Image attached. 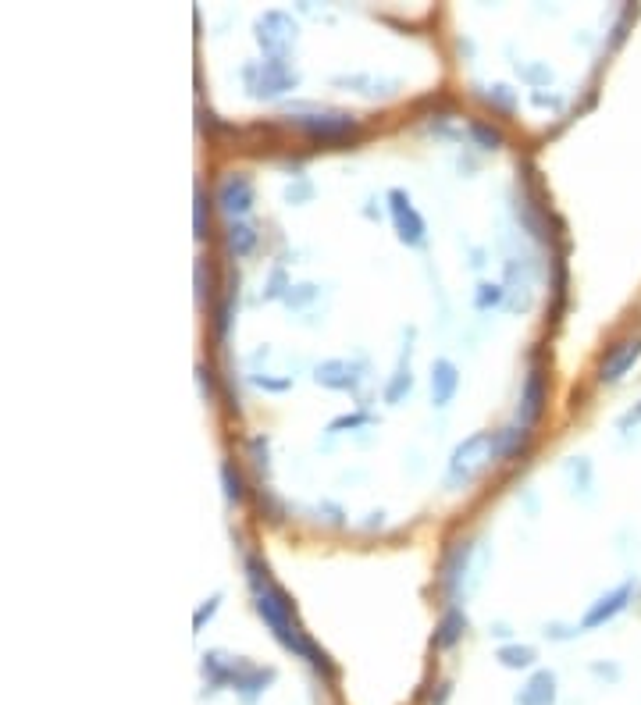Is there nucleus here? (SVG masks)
I'll return each instance as SVG.
<instances>
[{
  "label": "nucleus",
  "instance_id": "obj_1",
  "mask_svg": "<svg viewBox=\"0 0 641 705\" xmlns=\"http://www.w3.org/2000/svg\"><path fill=\"white\" fill-rule=\"evenodd\" d=\"M243 567H246V581H250V588H253V606H257L260 620L271 627V634L278 638V645H282V649H289L293 656L307 659V663L314 666L317 673H325L328 681H335V677H339V670H335V663L328 659V652L317 649L314 638L300 631V624H296L293 595L285 592L282 584L271 577L268 563L260 560V556H246Z\"/></svg>",
  "mask_w": 641,
  "mask_h": 705
},
{
  "label": "nucleus",
  "instance_id": "obj_2",
  "mask_svg": "<svg viewBox=\"0 0 641 705\" xmlns=\"http://www.w3.org/2000/svg\"><path fill=\"white\" fill-rule=\"evenodd\" d=\"M492 463V431H474L453 449L446 467V485L449 488H467L485 474V467Z\"/></svg>",
  "mask_w": 641,
  "mask_h": 705
},
{
  "label": "nucleus",
  "instance_id": "obj_3",
  "mask_svg": "<svg viewBox=\"0 0 641 705\" xmlns=\"http://www.w3.org/2000/svg\"><path fill=\"white\" fill-rule=\"evenodd\" d=\"M310 143H349V139H357L360 132V118L349 111H310V114H296L289 118Z\"/></svg>",
  "mask_w": 641,
  "mask_h": 705
},
{
  "label": "nucleus",
  "instance_id": "obj_4",
  "mask_svg": "<svg viewBox=\"0 0 641 705\" xmlns=\"http://www.w3.org/2000/svg\"><path fill=\"white\" fill-rule=\"evenodd\" d=\"M243 79H246L250 97L275 100V97H282V93L296 90L300 75H296V68L289 65V61H257V65L243 68Z\"/></svg>",
  "mask_w": 641,
  "mask_h": 705
},
{
  "label": "nucleus",
  "instance_id": "obj_5",
  "mask_svg": "<svg viewBox=\"0 0 641 705\" xmlns=\"http://www.w3.org/2000/svg\"><path fill=\"white\" fill-rule=\"evenodd\" d=\"M257 43H260V50L268 54V61H285L289 57V50L296 47V22H293V15H285V11H264V15L257 18Z\"/></svg>",
  "mask_w": 641,
  "mask_h": 705
},
{
  "label": "nucleus",
  "instance_id": "obj_6",
  "mask_svg": "<svg viewBox=\"0 0 641 705\" xmlns=\"http://www.w3.org/2000/svg\"><path fill=\"white\" fill-rule=\"evenodd\" d=\"M214 200H218V211L225 214L228 221H243L246 214L253 211V182L246 171H225L214 189Z\"/></svg>",
  "mask_w": 641,
  "mask_h": 705
},
{
  "label": "nucleus",
  "instance_id": "obj_7",
  "mask_svg": "<svg viewBox=\"0 0 641 705\" xmlns=\"http://www.w3.org/2000/svg\"><path fill=\"white\" fill-rule=\"evenodd\" d=\"M385 200H389V214H392V225H396L399 243L424 246V239H428V225H424L421 211L414 207L410 193H406V189H389Z\"/></svg>",
  "mask_w": 641,
  "mask_h": 705
},
{
  "label": "nucleus",
  "instance_id": "obj_8",
  "mask_svg": "<svg viewBox=\"0 0 641 705\" xmlns=\"http://www.w3.org/2000/svg\"><path fill=\"white\" fill-rule=\"evenodd\" d=\"M471 556H474V538H460L453 542L446 552H442V567H439V588L449 599V606H456L463 592V577L471 570Z\"/></svg>",
  "mask_w": 641,
  "mask_h": 705
},
{
  "label": "nucleus",
  "instance_id": "obj_9",
  "mask_svg": "<svg viewBox=\"0 0 641 705\" xmlns=\"http://www.w3.org/2000/svg\"><path fill=\"white\" fill-rule=\"evenodd\" d=\"M545 403H549V374L545 367L531 364L528 378H524V389H520V403H517V424L524 428H535L545 414Z\"/></svg>",
  "mask_w": 641,
  "mask_h": 705
},
{
  "label": "nucleus",
  "instance_id": "obj_10",
  "mask_svg": "<svg viewBox=\"0 0 641 705\" xmlns=\"http://www.w3.org/2000/svg\"><path fill=\"white\" fill-rule=\"evenodd\" d=\"M364 378H367V367L360 364V360L335 357V360H321V364L314 367V381L332 392H357L360 385H364Z\"/></svg>",
  "mask_w": 641,
  "mask_h": 705
},
{
  "label": "nucleus",
  "instance_id": "obj_11",
  "mask_svg": "<svg viewBox=\"0 0 641 705\" xmlns=\"http://www.w3.org/2000/svg\"><path fill=\"white\" fill-rule=\"evenodd\" d=\"M638 360H641V335H627V339H617L613 346H606V353H602L599 381L613 385V381H620L624 374H631Z\"/></svg>",
  "mask_w": 641,
  "mask_h": 705
},
{
  "label": "nucleus",
  "instance_id": "obj_12",
  "mask_svg": "<svg viewBox=\"0 0 641 705\" xmlns=\"http://www.w3.org/2000/svg\"><path fill=\"white\" fill-rule=\"evenodd\" d=\"M631 595H634V584L631 581L620 584V588H613V592L599 595V599H595L592 606L585 609V616H581V627H585V631H595V627L609 624L613 616L624 613L627 602H631Z\"/></svg>",
  "mask_w": 641,
  "mask_h": 705
},
{
  "label": "nucleus",
  "instance_id": "obj_13",
  "mask_svg": "<svg viewBox=\"0 0 641 705\" xmlns=\"http://www.w3.org/2000/svg\"><path fill=\"white\" fill-rule=\"evenodd\" d=\"M528 449H531V428H524V424H506V428L492 431V460L499 463L520 460Z\"/></svg>",
  "mask_w": 641,
  "mask_h": 705
},
{
  "label": "nucleus",
  "instance_id": "obj_14",
  "mask_svg": "<svg viewBox=\"0 0 641 705\" xmlns=\"http://www.w3.org/2000/svg\"><path fill=\"white\" fill-rule=\"evenodd\" d=\"M456 392H460V367L453 360L439 357L431 364V403L439 406V410H446L456 399Z\"/></svg>",
  "mask_w": 641,
  "mask_h": 705
},
{
  "label": "nucleus",
  "instance_id": "obj_15",
  "mask_svg": "<svg viewBox=\"0 0 641 705\" xmlns=\"http://www.w3.org/2000/svg\"><path fill=\"white\" fill-rule=\"evenodd\" d=\"M467 634V613L460 606H446L439 616V624H435V634H431V645L435 649H456Z\"/></svg>",
  "mask_w": 641,
  "mask_h": 705
},
{
  "label": "nucleus",
  "instance_id": "obj_16",
  "mask_svg": "<svg viewBox=\"0 0 641 705\" xmlns=\"http://www.w3.org/2000/svg\"><path fill=\"white\" fill-rule=\"evenodd\" d=\"M275 677H278L275 666H253V663H246L243 670H239L232 691H239V698L250 705V702H257L264 691H268V684H275Z\"/></svg>",
  "mask_w": 641,
  "mask_h": 705
},
{
  "label": "nucleus",
  "instance_id": "obj_17",
  "mask_svg": "<svg viewBox=\"0 0 641 705\" xmlns=\"http://www.w3.org/2000/svg\"><path fill=\"white\" fill-rule=\"evenodd\" d=\"M556 673L552 670H535L528 677V684L517 691V705H556V695H560V688H556Z\"/></svg>",
  "mask_w": 641,
  "mask_h": 705
},
{
  "label": "nucleus",
  "instance_id": "obj_18",
  "mask_svg": "<svg viewBox=\"0 0 641 705\" xmlns=\"http://www.w3.org/2000/svg\"><path fill=\"white\" fill-rule=\"evenodd\" d=\"M257 228L250 225V221H228L225 225V250L228 257H246V253H253V246H257Z\"/></svg>",
  "mask_w": 641,
  "mask_h": 705
},
{
  "label": "nucleus",
  "instance_id": "obj_19",
  "mask_svg": "<svg viewBox=\"0 0 641 705\" xmlns=\"http://www.w3.org/2000/svg\"><path fill=\"white\" fill-rule=\"evenodd\" d=\"M410 389H414V374H410V346H406L396 371H392L389 385H385V403H399Z\"/></svg>",
  "mask_w": 641,
  "mask_h": 705
},
{
  "label": "nucleus",
  "instance_id": "obj_20",
  "mask_svg": "<svg viewBox=\"0 0 641 705\" xmlns=\"http://www.w3.org/2000/svg\"><path fill=\"white\" fill-rule=\"evenodd\" d=\"M478 97L485 100L492 111L506 114V118L517 111V90H510L506 82H495V86H478Z\"/></svg>",
  "mask_w": 641,
  "mask_h": 705
},
{
  "label": "nucleus",
  "instance_id": "obj_21",
  "mask_svg": "<svg viewBox=\"0 0 641 705\" xmlns=\"http://www.w3.org/2000/svg\"><path fill=\"white\" fill-rule=\"evenodd\" d=\"M221 485H225V499H228V503H246L250 488H246V478H243V470H239L236 460L221 463Z\"/></svg>",
  "mask_w": 641,
  "mask_h": 705
},
{
  "label": "nucleus",
  "instance_id": "obj_22",
  "mask_svg": "<svg viewBox=\"0 0 641 705\" xmlns=\"http://www.w3.org/2000/svg\"><path fill=\"white\" fill-rule=\"evenodd\" d=\"M495 659L506 666V670H531V666L538 663V652L531 649V645H503V649L495 652Z\"/></svg>",
  "mask_w": 641,
  "mask_h": 705
},
{
  "label": "nucleus",
  "instance_id": "obj_23",
  "mask_svg": "<svg viewBox=\"0 0 641 705\" xmlns=\"http://www.w3.org/2000/svg\"><path fill=\"white\" fill-rule=\"evenodd\" d=\"M471 136H474V143L481 146V150H503L506 146V132L499 129V125H492V122H481V118H474L471 125Z\"/></svg>",
  "mask_w": 641,
  "mask_h": 705
},
{
  "label": "nucleus",
  "instance_id": "obj_24",
  "mask_svg": "<svg viewBox=\"0 0 641 705\" xmlns=\"http://www.w3.org/2000/svg\"><path fill=\"white\" fill-rule=\"evenodd\" d=\"M214 292H218V278H214L211 260H196V300L214 303Z\"/></svg>",
  "mask_w": 641,
  "mask_h": 705
},
{
  "label": "nucleus",
  "instance_id": "obj_25",
  "mask_svg": "<svg viewBox=\"0 0 641 705\" xmlns=\"http://www.w3.org/2000/svg\"><path fill=\"white\" fill-rule=\"evenodd\" d=\"M196 207H193V228H196V239H207V228H211V200H207V189L203 186H196Z\"/></svg>",
  "mask_w": 641,
  "mask_h": 705
},
{
  "label": "nucleus",
  "instance_id": "obj_26",
  "mask_svg": "<svg viewBox=\"0 0 641 705\" xmlns=\"http://www.w3.org/2000/svg\"><path fill=\"white\" fill-rule=\"evenodd\" d=\"M506 300V289L499 282H481L478 292H474V307L478 310H492Z\"/></svg>",
  "mask_w": 641,
  "mask_h": 705
},
{
  "label": "nucleus",
  "instance_id": "obj_27",
  "mask_svg": "<svg viewBox=\"0 0 641 705\" xmlns=\"http://www.w3.org/2000/svg\"><path fill=\"white\" fill-rule=\"evenodd\" d=\"M196 381H200V392L207 403H218L221 389H218V374H214L211 364H196Z\"/></svg>",
  "mask_w": 641,
  "mask_h": 705
},
{
  "label": "nucleus",
  "instance_id": "obj_28",
  "mask_svg": "<svg viewBox=\"0 0 641 705\" xmlns=\"http://www.w3.org/2000/svg\"><path fill=\"white\" fill-rule=\"evenodd\" d=\"M257 510L264 513V517H268V520H275V524L285 517V506L278 503L275 492H271V488H257Z\"/></svg>",
  "mask_w": 641,
  "mask_h": 705
},
{
  "label": "nucleus",
  "instance_id": "obj_29",
  "mask_svg": "<svg viewBox=\"0 0 641 705\" xmlns=\"http://www.w3.org/2000/svg\"><path fill=\"white\" fill-rule=\"evenodd\" d=\"M228 328H232V292H228L225 300L214 303V332H218V339H225Z\"/></svg>",
  "mask_w": 641,
  "mask_h": 705
},
{
  "label": "nucleus",
  "instance_id": "obj_30",
  "mask_svg": "<svg viewBox=\"0 0 641 705\" xmlns=\"http://www.w3.org/2000/svg\"><path fill=\"white\" fill-rule=\"evenodd\" d=\"M250 453H253V467H257V474L264 478L271 470V460H268V438L264 435H257V438H250Z\"/></svg>",
  "mask_w": 641,
  "mask_h": 705
},
{
  "label": "nucleus",
  "instance_id": "obj_31",
  "mask_svg": "<svg viewBox=\"0 0 641 705\" xmlns=\"http://www.w3.org/2000/svg\"><path fill=\"white\" fill-rule=\"evenodd\" d=\"M218 606H221V592H214L211 599H203V606H196V613H193V631H203V624L218 613Z\"/></svg>",
  "mask_w": 641,
  "mask_h": 705
},
{
  "label": "nucleus",
  "instance_id": "obj_32",
  "mask_svg": "<svg viewBox=\"0 0 641 705\" xmlns=\"http://www.w3.org/2000/svg\"><path fill=\"white\" fill-rule=\"evenodd\" d=\"M285 289H293V285L285 282V271L282 268H275V271H271L268 289H264V300H285V296H289Z\"/></svg>",
  "mask_w": 641,
  "mask_h": 705
},
{
  "label": "nucleus",
  "instance_id": "obj_33",
  "mask_svg": "<svg viewBox=\"0 0 641 705\" xmlns=\"http://www.w3.org/2000/svg\"><path fill=\"white\" fill-rule=\"evenodd\" d=\"M317 296V285H293V289H289V296H285V303H289V307H303V303H310Z\"/></svg>",
  "mask_w": 641,
  "mask_h": 705
},
{
  "label": "nucleus",
  "instance_id": "obj_34",
  "mask_svg": "<svg viewBox=\"0 0 641 705\" xmlns=\"http://www.w3.org/2000/svg\"><path fill=\"white\" fill-rule=\"evenodd\" d=\"M360 424H371V417H367V414L339 417V421H332V424H328V431H332V435H339L342 428H360Z\"/></svg>",
  "mask_w": 641,
  "mask_h": 705
},
{
  "label": "nucleus",
  "instance_id": "obj_35",
  "mask_svg": "<svg viewBox=\"0 0 641 705\" xmlns=\"http://www.w3.org/2000/svg\"><path fill=\"white\" fill-rule=\"evenodd\" d=\"M253 381H257L260 389H268V392H285L289 385H293V378H268V374H257Z\"/></svg>",
  "mask_w": 641,
  "mask_h": 705
},
{
  "label": "nucleus",
  "instance_id": "obj_36",
  "mask_svg": "<svg viewBox=\"0 0 641 705\" xmlns=\"http://www.w3.org/2000/svg\"><path fill=\"white\" fill-rule=\"evenodd\" d=\"M517 72L531 82H549V68L545 65H517Z\"/></svg>",
  "mask_w": 641,
  "mask_h": 705
},
{
  "label": "nucleus",
  "instance_id": "obj_37",
  "mask_svg": "<svg viewBox=\"0 0 641 705\" xmlns=\"http://www.w3.org/2000/svg\"><path fill=\"white\" fill-rule=\"evenodd\" d=\"M310 193H314V189H310V182H303V186H289V189H285V200L300 203V200H307Z\"/></svg>",
  "mask_w": 641,
  "mask_h": 705
},
{
  "label": "nucleus",
  "instance_id": "obj_38",
  "mask_svg": "<svg viewBox=\"0 0 641 705\" xmlns=\"http://www.w3.org/2000/svg\"><path fill=\"white\" fill-rule=\"evenodd\" d=\"M449 695H453V684H449V681H439V695L431 691L428 702H431V705H446V702H449Z\"/></svg>",
  "mask_w": 641,
  "mask_h": 705
},
{
  "label": "nucleus",
  "instance_id": "obj_39",
  "mask_svg": "<svg viewBox=\"0 0 641 705\" xmlns=\"http://www.w3.org/2000/svg\"><path fill=\"white\" fill-rule=\"evenodd\" d=\"M634 421H641V406H638V410H631V414L620 417V428H631Z\"/></svg>",
  "mask_w": 641,
  "mask_h": 705
},
{
  "label": "nucleus",
  "instance_id": "obj_40",
  "mask_svg": "<svg viewBox=\"0 0 641 705\" xmlns=\"http://www.w3.org/2000/svg\"><path fill=\"white\" fill-rule=\"evenodd\" d=\"M492 634H495V638H510V627H506V624H495Z\"/></svg>",
  "mask_w": 641,
  "mask_h": 705
}]
</instances>
